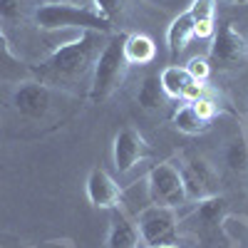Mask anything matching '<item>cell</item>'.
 Returning a JSON list of instances; mask_svg holds the SVG:
<instances>
[{
    "mask_svg": "<svg viewBox=\"0 0 248 248\" xmlns=\"http://www.w3.org/2000/svg\"><path fill=\"white\" fill-rule=\"evenodd\" d=\"M107 37L109 35L94 32V30L77 32L67 43L57 45L40 67H32V77L45 82L47 87L50 85L67 87V85H77V82L87 79V77L92 79L94 60H97L99 50L105 47Z\"/></svg>",
    "mask_w": 248,
    "mask_h": 248,
    "instance_id": "cell-1",
    "label": "cell"
},
{
    "mask_svg": "<svg viewBox=\"0 0 248 248\" xmlns=\"http://www.w3.org/2000/svg\"><path fill=\"white\" fill-rule=\"evenodd\" d=\"M32 20H35V25L45 32H60V30H72V32L94 30V32H105V35L114 32V25H109L107 20H102L94 10L82 8V5H72L67 0L37 5L35 13H32Z\"/></svg>",
    "mask_w": 248,
    "mask_h": 248,
    "instance_id": "cell-2",
    "label": "cell"
},
{
    "mask_svg": "<svg viewBox=\"0 0 248 248\" xmlns=\"http://www.w3.org/2000/svg\"><path fill=\"white\" fill-rule=\"evenodd\" d=\"M127 70L129 65L124 60V32H112L92 67L90 94H87L92 105H102L105 99H109L127 77Z\"/></svg>",
    "mask_w": 248,
    "mask_h": 248,
    "instance_id": "cell-3",
    "label": "cell"
},
{
    "mask_svg": "<svg viewBox=\"0 0 248 248\" xmlns=\"http://www.w3.org/2000/svg\"><path fill=\"white\" fill-rule=\"evenodd\" d=\"M137 231H139V241L147 248L181 243L176 209H167V206H154V203L144 206L137 216Z\"/></svg>",
    "mask_w": 248,
    "mask_h": 248,
    "instance_id": "cell-4",
    "label": "cell"
},
{
    "mask_svg": "<svg viewBox=\"0 0 248 248\" xmlns=\"http://www.w3.org/2000/svg\"><path fill=\"white\" fill-rule=\"evenodd\" d=\"M147 196L154 206L179 209L186 203V191L181 184V174L174 161H161L147 174Z\"/></svg>",
    "mask_w": 248,
    "mask_h": 248,
    "instance_id": "cell-5",
    "label": "cell"
},
{
    "mask_svg": "<svg viewBox=\"0 0 248 248\" xmlns=\"http://www.w3.org/2000/svg\"><path fill=\"white\" fill-rule=\"evenodd\" d=\"M186 201H201L218 194V171L201 156H189L179 164Z\"/></svg>",
    "mask_w": 248,
    "mask_h": 248,
    "instance_id": "cell-6",
    "label": "cell"
},
{
    "mask_svg": "<svg viewBox=\"0 0 248 248\" xmlns=\"http://www.w3.org/2000/svg\"><path fill=\"white\" fill-rule=\"evenodd\" d=\"M211 60L218 65L233 67L248 57V40L233 28V23H221L216 25L211 35Z\"/></svg>",
    "mask_w": 248,
    "mask_h": 248,
    "instance_id": "cell-7",
    "label": "cell"
},
{
    "mask_svg": "<svg viewBox=\"0 0 248 248\" xmlns=\"http://www.w3.org/2000/svg\"><path fill=\"white\" fill-rule=\"evenodd\" d=\"M15 109L28 119H45L52 107V90L40 79H25L13 94Z\"/></svg>",
    "mask_w": 248,
    "mask_h": 248,
    "instance_id": "cell-8",
    "label": "cell"
},
{
    "mask_svg": "<svg viewBox=\"0 0 248 248\" xmlns=\"http://www.w3.org/2000/svg\"><path fill=\"white\" fill-rule=\"evenodd\" d=\"M147 154H149V144L144 141V137L134 127H124L117 132L112 144V159L119 174L132 171Z\"/></svg>",
    "mask_w": 248,
    "mask_h": 248,
    "instance_id": "cell-9",
    "label": "cell"
},
{
    "mask_svg": "<svg viewBox=\"0 0 248 248\" xmlns=\"http://www.w3.org/2000/svg\"><path fill=\"white\" fill-rule=\"evenodd\" d=\"M85 189H87V199L94 209H107V211H117L122 206V199H124V191L122 186L105 171L94 167L90 174H87V181H85Z\"/></svg>",
    "mask_w": 248,
    "mask_h": 248,
    "instance_id": "cell-10",
    "label": "cell"
},
{
    "mask_svg": "<svg viewBox=\"0 0 248 248\" xmlns=\"http://www.w3.org/2000/svg\"><path fill=\"white\" fill-rule=\"evenodd\" d=\"M159 79H161V87H164V92H167V97L186 99V102L203 97V82H196L189 72H186L184 65H169V67H164L161 75H159Z\"/></svg>",
    "mask_w": 248,
    "mask_h": 248,
    "instance_id": "cell-11",
    "label": "cell"
},
{
    "mask_svg": "<svg viewBox=\"0 0 248 248\" xmlns=\"http://www.w3.org/2000/svg\"><path fill=\"white\" fill-rule=\"evenodd\" d=\"M226 216H229V214H226V199L218 196V194L196 201V209L191 214V218L196 221L194 226L201 233H209V231L223 233V218Z\"/></svg>",
    "mask_w": 248,
    "mask_h": 248,
    "instance_id": "cell-12",
    "label": "cell"
},
{
    "mask_svg": "<svg viewBox=\"0 0 248 248\" xmlns=\"http://www.w3.org/2000/svg\"><path fill=\"white\" fill-rule=\"evenodd\" d=\"M0 79L3 82H25L32 79V67L23 62L10 47V40L0 25Z\"/></svg>",
    "mask_w": 248,
    "mask_h": 248,
    "instance_id": "cell-13",
    "label": "cell"
},
{
    "mask_svg": "<svg viewBox=\"0 0 248 248\" xmlns=\"http://www.w3.org/2000/svg\"><path fill=\"white\" fill-rule=\"evenodd\" d=\"M194 37H196V28H194V20H191L189 10L181 13V15H176V17L171 20L169 30H167V47H169V57H171V60H176V57L186 50V45H189Z\"/></svg>",
    "mask_w": 248,
    "mask_h": 248,
    "instance_id": "cell-14",
    "label": "cell"
},
{
    "mask_svg": "<svg viewBox=\"0 0 248 248\" xmlns=\"http://www.w3.org/2000/svg\"><path fill=\"white\" fill-rule=\"evenodd\" d=\"M156 57V45L149 35L144 32H129L124 35V60L127 65H149Z\"/></svg>",
    "mask_w": 248,
    "mask_h": 248,
    "instance_id": "cell-15",
    "label": "cell"
},
{
    "mask_svg": "<svg viewBox=\"0 0 248 248\" xmlns=\"http://www.w3.org/2000/svg\"><path fill=\"white\" fill-rule=\"evenodd\" d=\"M107 248H139V231L124 214H117L109 226Z\"/></svg>",
    "mask_w": 248,
    "mask_h": 248,
    "instance_id": "cell-16",
    "label": "cell"
},
{
    "mask_svg": "<svg viewBox=\"0 0 248 248\" xmlns=\"http://www.w3.org/2000/svg\"><path fill=\"white\" fill-rule=\"evenodd\" d=\"M189 15L194 20L196 37H211L216 30V0H191Z\"/></svg>",
    "mask_w": 248,
    "mask_h": 248,
    "instance_id": "cell-17",
    "label": "cell"
},
{
    "mask_svg": "<svg viewBox=\"0 0 248 248\" xmlns=\"http://www.w3.org/2000/svg\"><path fill=\"white\" fill-rule=\"evenodd\" d=\"M223 161L236 176L248 179V139L243 132H238L229 144H226V152H223Z\"/></svg>",
    "mask_w": 248,
    "mask_h": 248,
    "instance_id": "cell-18",
    "label": "cell"
},
{
    "mask_svg": "<svg viewBox=\"0 0 248 248\" xmlns=\"http://www.w3.org/2000/svg\"><path fill=\"white\" fill-rule=\"evenodd\" d=\"M167 92H164L161 87V79L159 75H149L141 79L139 85V92H137V102L147 109V112H154V109H161L164 105H167Z\"/></svg>",
    "mask_w": 248,
    "mask_h": 248,
    "instance_id": "cell-19",
    "label": "cell"
},
{
    "mask_svg": "<svg viewBox=\"0 0 248 248\" xmlns=\"http://www.w3.org/2000/svg\"><path fill=\"white\" fill-rule=\"evenodd\" d=\"M171 122H174V127L179 132H184V134H201V132L209 129V124H211V122H206L196 112V107L191 105V102H184V105L174 112V119Z\"/></svg>",
    "mask_w": 248,
    "mask_h": 248,
    "instance_id": "cell-20",
    "label": "cell"
},
{
    "mask_svg": "<svg viewBox=\"0 0 248 248\" xmlns=\"http://www.w3.org/2000/svg\"><path fill=\"white\" fill-rule=\"evenodd\" d=\"M124 5H127V0H92V10L102 20H107L109 25H114L119 20V15L124 13Z\"/></svg>",
    "mask_w": 248,
    "mask_h": 248,
    "instance_id": "cell-21",
    "label": "cell"
},
{
    "mask_svg": "<svg viewBox=\"0 0 248 248\" xmlns=\"http://www.w3.org/2000/svg\"><path fill=\"white\" fill-rule=\"evenodd\" d=\"M25 0H0V23H17L23 20L28 8Z\"/></svg>",
    "mask_w": 248,
    "mask_h": 248,
    "instance_id": "cell-22",
    "label": "cell"
},
{
    "mask_svg": "<svg viewBox=\"0 0 248 248\" xmlns=\"http://www.w3.org/2000/svg\"><path fill=\"white\" fill-rule=\"evenodd\" d=\"M186 67V72H189L196 82H206V77H209V72H211V65H209V60L206 57H194L189 65H184Z\"/></svg>",
    "mask_w": 248,
    "mask_h": 248,
    "instance_id": "cell-23",
    "label": "cell"
},
{
    "mask_svg": "<svg viewBox=\"0 0 248 248\" xmlns=\"http://www.w3.org/2000/svg\"><path fill=\"white\" fill-rule=\"evenodd\" d=\"M67 3H72V5H82V8H87V5H92V0H67Z\"/></svg>",
    "mask_w": 248,
    "mask_h": 248,
    "instance_id": "cell-24",
    "label": "cell"
},
{
    "mask_svg": "<svg viewBox=\"0 0 248 248\" xmlns=\"http://www.w3.org/2000/svg\"><path fill=\"white\" fill-rule=\"evenodd\" d=\"M236 5H248V0H233Z\"/></svg>",
    "mask_w": 248,
    "mask_h": 248,
    "instance_id": "cell-25",
    "label": "cell"
},
{
    "mask_svg": "<svg viewBox=\"0 0 248 248\" xmlns=\"http://www.w3.org/2000/svg\"><path fill=\"white\" fill-rule=\"evenodd\" d=\"M154 248H184V246H154Z\"/></svg>",
    "mask_w": 248,
    "mask_h": 248,
    "instance_id": "cell-26",
    "label": "cell"
},
{
    "mask_svg": "<svg viewBox=\"0 0 248 248\" xmlns=\"http://www.w3.org/2000/svg\"><path fill=\"white\" fill-rule=\"evenodd\" d=\"M45 3H57V0H45Z\"/></svg>",
    "mask_w": 248,
    "mask_h": 248,
    "instance_id": "cell-27",
    "label": "cell"
},
{
    "mask_svg": "<svg viewBox=\"0 0 248 248\" xmlns=\"http://www.w3.org/2000/svg\"><path fill=\"white\" fill-rule=\"evenodd\" d=\"M246 241H248V236H246Z\"/></svg>",
    "mask_w": 248,
    "mask_h": 248,
    "instance_id": "cell-28",
    "label": "cell"
}]
</instances>
